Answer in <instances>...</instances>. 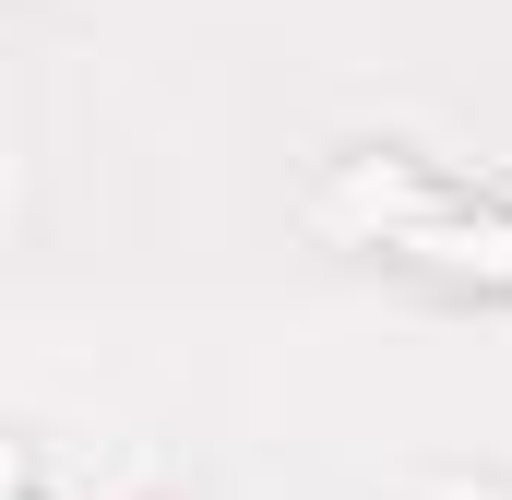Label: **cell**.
<instances>
[{"label":"cell","instance_id":"obj_1","mask_svg":"<svg viewBox=\"0 0 512 500\" xmlns=\"http://www.w3.org/2000/svg\"><path fill=\"white\" fill-rule=\"evenodd\" d=\"M322 215L370 250H405V262H441V274H477V286H512V215L465 203V179L417 167V155H346Z\"/></svg>","mask_w":512,"mask_h":500}]
</instances>
